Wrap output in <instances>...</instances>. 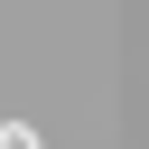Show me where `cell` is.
<instances>
[{
	"label": "cell",
	"mask_w": 149,
	"mask_h": 149,
	"mask_svg": "<svg viewBox=\"0 0 149 149\" xmlns=\"http://www.w3.org/2000/svg\"><path fill=\"white\" fill-rule=\"evenodd\" d=\"M0 149H47V140H37L28 121H0Z\"/></svg>",
	"instance_id": "6da1fadb"
}]
</instances>
